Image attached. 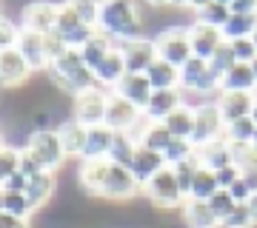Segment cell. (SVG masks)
<instances>
[{"mask_svg":"<svg viewBox=\"0 0 257 228\" xmlns=\"http://www.w3.org/2000/svg\"><path fill=\"white\" fill-rule=\"evenodd\" d=\"M106 171H109V160H80V185L86 194L92 197H100L103 180H106Z\"/></svg>","mask_w":257,"mask_h":228,"instance_id":"cell-26","label":"cell"},{"mask_svg":"<svg viewBox=\"0 0 257 228\" xmlns=\"http://www.w3.org/2000/svg\"><path fill=\"white\" fill-rule=\"evenodd\" d=\"M143 197H146L155 208H163V211H175V208L180 211L186 205V197H183V191H180V185H177L175 168H169V165L143 185Z\"/></svg>","mask_w":257,"mask_h":228,"instance_id":"cell-6","label":"cell"},{"mask_svg":"<svg viewBox=\"0 0 257 228\" xmlns=\"http://www.w3.org/2000/svg\"><path fill=\"white\" fill-rule=\"evenodd\" d=\"M43 46H46V57H49V63H55L57 57H63L66 52H72L69 46H66V40L57 32H49V35H43Z\"/></svg>","mask_w":257,"mask_h":228,"instance_id":"cell-47","label":"cell"},{"mask_svg":"<svg viewBox=\"0 0 257 228\" xmlns=\"http://www.w3.org/2000/svg\"><path fill=\"white\" fill-rule=\"evenodd\" d=\"M57 12H60V3H29L23 9L20 29H29V32H37V35H49L57 26Z\"/></svg>","mask_w":257,"mask_h":228,"instance_id":"cell-14","label":"cell"},{"mask_svg":"<svg viewBox=\"0 0 257 228\" xmlns=\"http://www.w3.org/2000/svg\"><path fill=\"white\" fill-rule=\"evenodd\" d=\"M251 40H254V46H257V32H254V35H251Z\"/></svg>","mask_w":257,"mask_h":228,"instance_id":"cell-55","label":"cell"},{"mask_svg":"<svg viewBox=\"0 0 257 228\" xmlns=\"http://www.w3.org/2000/svg\"><path fill=\"white\" fill-rule=\"evenodd\" d=\"M120 55L126 60L128 74H146L149 66L157 60V49H155V40L143 35L138 40H128V43L120 46Z\"/></svg>","mask_w":257,"mask_h":228,"instance_id":"cell-13","label":"cell"},{"mask_svg":"<svg viewBox=\"0 0 257 228\" xmlns=\"http://www.w3.org/2000/svg\"><path fill=\"white\" fill-rule=\"evenodd\" d=\"M146 77H149V83H152V89H155V91L180 89V69L163 63V60H155V63L149 66Z\"/></svg>","mask_w":257,"mask_h":228,"instance_id":"cell-30","label":"cell"},{"mask_svg":"<svg viewBox=\"0 0 257 228\" xmlns=\"http://www.w3.org/2000/svg\"><path fill=\"white\" fill-rule=\"evenodd\" d=\"M223 91H251L257 94V77L248 63H237L226 77H223Z\"/></svg>","mask_w":257,"mask_h":228,"instance_id":"cell-31","label":"cell"},{"mask_svg":"<svg viewBox=\"0 0 257 228\" xmlns=\"http://www.w3.org/2000/svg\"><path fill=\"white\" fill-rule=\"evenodd\" d=\"M254 146H257V134H254Z\"/></svg>","mask_w":257,"mask_h":228,"instance_id":"cell-57","label":"cell"},{"mask_svg":"<svg viewBox=\"0 0 257 228\" xmlns=\"http://www.w3.org/2000/svg\"><path fill=\"white\" fill-rule=\"evenodd\" d=\"M189 43H192V55L197 60L209 63L211 57H214V52L226 43V37H223V29L200 23V20H192L189 23Z\"/></svg>","mask_w":257,"mask_h":228,"instance_id":"cell-11","label":"cell"},{"mask_svg":"<svg viewBox=\"0 0 257 228\" xmlns=\"http://www.w3.org/2000/svg\"><path fill=\"white\" fill-rule=\"evenodd\" d=\"M23 151L40 165V171H52L55 174L57 168L66 163L63 146H60V140H57L55 128H49V131H32L29 140H26V146H23Z\"/></svg>","mask_w":257,"mask_h":228,"instance_id":"cell-5","label":"cell"},{"mask_svg":"<svg viewBox=\"0 0 257 228\" xmlns=\"http://www.w3.org/2000/svg\"><path fill=\"white\" fill-rule=\"evenodd\" d=\"M46 80L55 86L57 91H63L69 97H77L83 91L97 89L94 72L86 66V60L80 57V52H66L63 57H57L55 63H49L46 69Z\"/></svg>","mask_w":257,"mask_h":228,"instance_id":"cell-2","label":"cell"},{"mask_svg":"<svg viewBox=\"0 0 257 228\" xmlns=\"http://www.w3.org/2000/svg\"><path fill=\"white\" fill-rule=\"evenodd\" d=\"M180 106H186V94L180 89H169V91H155L152 100H149L143 117L149 123H163L169 114H175Z\"/></svg>","mask_w":257,"mask_h":228,"instance_id":"cell-18","label":"cell"},{"mask_svg":"<svg viewBox=\"0 0 257 228\" xmlns=\"http://www.w3.org/2000/svg\"><path fill=\"white\" fill-rule=\"evenodd\" d=\"M172 140H175V137L169 134V128H166L163 123H149L146 131H143V137H140V146L149 148V151L163 154L166 148L172 146Z\"/></svg>","mask_w":257,"mask_h":228,"instance_id":"cell-36","label":"cell"},{"mask_svg":"<svg viewBox=\"0 0 257 228\" xmlns=\"http://www.w3.org/2000/svg\"><path fill=\"white\" fill-rule=\"evenodd\" d=\"M111 49H114V46H111V40H109L106 35H100V32H97V35H94L92 40H89V43L80 49V57L86 60V66L94 72V69H97V66L106 60V57H109Z\"/></svg>","mask_w":257,"mask_h":228,"instance_id":"cell-35","label":"cell"},{"mask_svg":"<svg viewBox=\"0 0 257 228\" xmlns=\"http://www.w3.org/2000/svg\"><path fill=\"white\" fill-rule=\"evenodd\" d=\"M220 191V182H217V174L209 171V168H197L194 174V182H192V194H189V200H197V202H209L214 194Z\"/></svg>","mask_w":257,"mask_h":228,"instance_id":"cell-32","label":"cell"},{"mask_svg":"<svg viewBox=\"0 0 257 228\" xmlns=\"http://www.w3.org/2000/svg\"><path fill=\"white\" fill-rule=\"evenodd\" d=\"M138 140L132 134H126V131H114V143H111V151H109V163H117V165H132V160H135V154H138Z\"/></svg>","mask_w":257,"mask_h":228,"instance_id":"cell-34","label":"cell"},{"mask_svg":"<svg viewBox=\"0 0 257 228\" xmlns=\"http://www.w3.org/2000/svg\"><path fill=\"white\" fill-rule=\"evenodd\" d=\"M223 228H257L254 217H251V208H248V202L237 205V208L231 211L229 217L223 219Z\"/></svg>","mask_w":257,"mask_h":228,"instance_id":"cell-46","label":"cell"},{"mask_svg":"<svg viewBox=\"0 0 257 228\" xmlns=\"http://www.w3.org/2000/svg\"><path fill=\"white\" fill-rule=\"evenodd\" d=\"M209 205H211V211L217 214V219H220V222L229 217L234 208H237V202L231 200V194H229V191H217V194H214V197L209 200Z\"/></svg>","mask_w":257,"mask_h":228,"instance_id":"cell-48","label":"cell"},{"mask_svg":"<svg viewBox=\"0 0 257 228\" xmlns=\"http://www.w3.org/2000/svg\"><path fill=\"white\" fill-rule=\"evenodd\" d=\"M55 32L66 40V46L72 49V52H80L83 46L89 43L94 35H97V29L94 26H86L80 18H77V12H74L72 3H60V12H57V26Z\"/></svg>","mask_w":257,"mask_h":228,"instance_id":"cell-10","label":"cell"},{"mask_svg":"<svg viewBox=\"0 0 257 228\" xmlns=\"http://www.w3.org/2000/svg\"><path fill=\"white\" fill-rule=\"evenodd\" d=\"M126 74H128V69H126L123 55H120V49H111L109 57H106L97 69H94V80H97V86H100V89L114 91V89H117V83L123 80Z\"/></svg>","mask_w":257,"mask_h":228,"instance_id":"cell-21","label":"cell"},{"mask_svg":"<svg viewBox=\"0 0 257 228\" xmlns=\"http://www.w3.org/2000/svg\"><path fill=\"white\" fill-rule=\"evenodd\" d=\"M55 185H57L55 174H52V171H40V174H35V177L29 180L26 197L32 200V205H35V208H43V205L55 197Z\"/></svg>","mask_w":257,"mask_h":228,"instance_id":"cell-28","label":"cell"},{"mask_svg":"<svg viewBox=\"0 0 257 228\" xmlns=\"http://www.w3.org/2000/svg\"><path fill=\"white\" fill-rule=\"evenodd\" d=\"M15 52L26 60L32 72H46V69H49V57H46V46H43V35L29 32V29H20V37H18Z\"/></svg>","mask_w":257,"mask_h":228,"instance_id":"cell-15","label":"cell"},{"mask_svg":"<svg viewBox=\"0 0 257 228\" xmlns=\"http://www.w3.org/2000/svg\"><path fill=\"white\" fill-rule=\"evenodd\" d=\"M231 49H234V57H237V63H254L257 60V46L251 37H246V40H234L231 43Z\"/></svg>","mask_w":257,"mask_h":228,"instance_id":"cell-49","label":"cell"},{"mask_svg":"<svg viewBox=\"0 0 257 228\" xmlns=\"http://www.w3.org/2000/svg\"><path fill=\"white\" fill-rule=\"evenodd\" d=\"M197 168H200V163H197V157H192V160H186V163L175 165L177 185H180V191H183V197H186V200H189V194H192V182H194V174H197Z\"/></svg>","mask_w":257,"mask_h":228,"instance_id":"cell-43","label":"cell"},{"mask_svg":"<svg viewBox=\"0 0 257 228\" xmlns=\"http://www.w3.org/2000/svg\"><path fill=\"white\" fill-rule=\"evenodd\" d=\"M257 32V15H231L229 23L223 26V37L226 43H234V40H246Z\"/></svg>","mask_w":257,"mask_h":228,"instance_id":"cell-33","label":"cell"},{"mask_svg":"<svg viewBox=\"0 0 257 228\" xmlns=\"http://www.w3.org/2000/svg\"><path fill=\"white\" fill-rule=\"evenodd\" d=\"M194 157H197V163H200L203 168H209V171H214V174L223 171V168H229V165H234V160H231V146L226 143V137L197 148Z\"/></svg>","mask_w":257,"mask_h":228,"instance_id":"cell-22","label":"cell"},{"mask_svg":"<svg viewBox=\"0 0 257 228\" xmlns=\"http://www.w3.org/2000/svg\"><path fill=\"white\" fill-rule=\"evenodd\" d=\"M18 37H20V26L15 20L0 15V55H3V52H12V49L18 46Z\"/></svg>","mask_w":257,"mask_h":228,"instance_id":"cell-44","label":"cell"},{"mask_svg":"<svg viewBox=\"0 0 257 228\" xmlns=\"http://www.w3.org/2000/svg\"><path fill=\"white\" fill-rule=\"evenodd\" d=\"M189 9H194V20L209 23V26L223 29L231 18V9L226 0H206V3H189Z\"/></svg>","mask_w":257,"mask_h":228,"instance_id":"cell-27","label":"cell"},{"mask_svg":"<svg viewBox=\"0 0 257 228\" xmlns=\"http://www.w3.org/2000/svg\"><path fill=\"white\" fill-rule=\"evenodd\" d=\"M231 160L240 171H257V146L246 143V146H231Z\"/></svg>","mask_w":257,"mask_h":228,"instance_id":"cell-42","label":"cell"},{"mask_svg":"<svg viewBox=\"0 0 257 228\" xmlns=\"http://www.w3.org/2000/svg\"><path fill=\"white\" fill-rule=\"evenodd\" d=\"M140 120H143V111L138 109V106H132L128 100H123L120 94H114V91H109V106H106V123L103 126L111 128V131H132V128L138 126Z\"/></svg>","mask_w":257,"mask_h":228,"instance_id":"cell-12","label":"cell"},{"mask_svg":"<svg viewBox=\"0 0 257 228\" xmlns=\"http://www.w3.org/2000/svg\"><path fill=\"white\" fill-rule=\"evenodd\" d=\"M163 126L169 128V134L175 137V140H192L194 134V106H180L175 114H169L163 120Z\"/></svg>","mask_w":257,"mask_h":228,"instance_id":"cell-29","label":"cell"},{"mask_svg":"<svg viewBox=\"0 0 257 228\" xmlns=\"http://www.w3.org/2000/svg\"><path fill=\"white\" fill-rule=\"evenodd\" d=\"M0 146H3V134H0Z\"/></svg>","mask_w":257,"mask_h":228,"instance_id":"cell-56","label":"cell"},{"mask_svg":"<svg viewBox=\"0 0 257 228\" xmlns=\"http://www.w3.org/2000/svg\"><path fill=\"white\" fill-rule=\"evenodd\" d=\"M254 134H257V123L251 117H243L237 123H229L223 137H226L229 146H246V143H254Z\"/></svg>","mask_w":257,"mask_h":228,"instance_id":"cell-37","label":"cell"},{"mask_svg":"<svg viewBox=\"0 0 257 228\" xmlns=\"http://www.w3.org/2000/svg\"><path fill=\"white\" fill-rule=\"evenodd\" d=\"M20 174H26L29 180H32L35 174H40V165H37L35 160H32V157L23 151V148H20Z\"/></svg>","mask_w":257,"mask_h":228,"instance_id":"cell-51","label":"cell"},{"mask_svg":"<svg viewBox=\"0 0 257 228\" xmlns=\"http://www.w3.org/2000/svg\"><path fill=\"white\" fill-rule=\"evenodd\" d=\"M155 49H157V60L183 69L192 60V43H189V26H169L163 32H157L155 37Z\"/></svg>","mask_w":257,"mask_h":228,"instance_id":"cell-4","label":"cell"},{"mask_svg":"<svg viewBox=\"0 0 257 228\" xmlns=\"http://www.w3.org/2000/svg\"><path fill=\"white\" fill-rule=\"evenodd\" d=\"M251 69H254V77H257V60H254V63H251Z\"/></svg>","mask_w":257,"mask_h":228,"instance_id":"cell-54","label":"cell"},{"mask_svg":"<svg viewBox=\"0 0 257 228\" xmlns=\"http://www.w3.org/2000/svg\"><path fill=\"white\" fill-rule=\"evenodd\" d=\"M194 151H197V148H194L192 140H172V146L163 151V160H166V165H169V168H175V165L186 163V160H192Z\"/></svg>","mask_w":257,"mask_h":228,"instance_id":"cell-38","label":"cell"},{"mask_svg":"<svg viewBox=\"0 0 257 228\" xmlns=\"http://www.w3.org/2000/svg\"><path fill=\"white\" fill-rule=\"evenodd\" d=\"M32 74L35 72L29 69V63L15 52V49L0 55V89H20Z\"/></svg>","mask_w":257,"mask_h":228,"instance_id":"cell-19","label":"cell"},{"mask_svg":"<svg viewBox=\"0 0 257 228\" xmlns=\"http://www.w3.org/2000/svg\"><path fill=\"white\" fill-rule=\"evenodd\" d=\"M18 171H20V148L3 143V146H0V185Z\"/></svg>","mask_w":257,"mask_h":228,"instance_id":"cell-40","label":"cell"},{"mask_svg":"<svg viewBox=\"0 0 257 228\" xmlns=\"http://www.w3.org/2000/svg\"><path fill=\"white\" fill-rule=\"evenodd\" d=\"M97 32L109 37L114 49H120L128 40H138V37H143L140 9L135 3H126V0H106L100 6Z\"/></svg>","mask_w":257,"mask_h":228,"instance_id":"cell-1","label":"cell"},{"mask_svg":"<svg viewBox=\"0 0 257 228\" xmlns=\"http://www.w3.org/2000/svg\"><path fill=\"white\" fill-rule=\"evenodd\" d=\"M55 131H57V140H60V146H63V154H66V160L69 157H77L80 160L83 157V148H86V137H89V128L86 126H80L74 117H66V120H60L55 126Z\"/></svg>","mask_w":257,"mask_h":228,"instance_id":"cell-17","label":"cell"},{"mask_svg":"<svg viewBox=\"0 0 257 228\" xmlns=\"http://www.w3.org/2000/svg\"><path fill=\"white\" fill-rule=\"evenodd\" d=\"M211 66V72L214 74H220V77H226V74L237 66V57H234V49H231V43H223L217 52H214V57L209 60Z\"/></svg>","mask_w":257,"mask_h":228,"instance_id":"cell-41","label":"cell"},{"mask_svg":"<svg viewBox=\"0 0 257 228\" xmlns=\"http://www.w3.org/2000/svg\"><path fill=\"white\" fill-rule=\"evenodd\" d=\"M217 109H220L226 126L229 123H237L243 117H251V106H254V94L251 91H220L217 97Z\"/></svg>","mask_w":257,"mask_h":228,"instance_id":"cell-16","label":"cell"},{"mask_svg":"<svg viewBox=\"0 0 257 228\" xmlns=\"http://www.w3.org/2000/svg\"><path fill=\"white\" fill-rule=\"evenodd\" d=\"M106 106H109V91L97 86V89L83 91L72 100V117L86 128L103 126L106 123Z\"/></svg>","mask_w":257,"mask_h":228,"instance_id":"cell-9","label":"cell"},{"mask_svg":"<svg viewBox=\"0 0 257 228\" xmlns=\"http://www.w3.org/2000/svg\"><path fill=\"white\" fill-rule=\"evenodd\" d=\"M0 228H32V225H29V219L12 217L6 211H0Z\"/></svg>","mask_w":257,"mask_h":228,"instance_id":"cell-52","label":"cell"},{"mask_svg":"<svg viewBox=\"0 0 257 228\" xmlns=\"http://www.w3.org/2000/svg\"><path fill=\"white\" fill-rule=\"evenodd\" d=\"M180 217L189 228H223V222L217 219V214L211 211L209 202L186 200V205L180 208Z\"/></svg>","mask_w":257,"mask_h":228,"instance_id":"cell-24","label":"cell"},{"mask_svg":"<svg viewBox=\"0 0 257 228\" xmlns=\"http://www.w3.org/2000/svg\"><path fill=\"white\" fill-rule=\"evenodd\" d=\"M0 15H3V12H0Z\"/></svg>","mask_w":257,"mask_h":228,"instance_id":"cell-58","label":"cell"},{"mask_svg":"<svg viewBox=\"0 0 257 228\" xmlns=\"http://www.w3.org/2000/svg\"><path fill=\"white\" fill-rule=\"evenodd\" d=\"M72 6H74V12H77V18H80L86 26H94V29H97V20H100V6H103V3H97V0H74Z\"/></svg>","mask_w":257,"mask_h":228,"instance_id":"cell-45","label":"cell"},{"mask_svg":"<svg viewBox=\"0 0 257 228\" xmlns=\"http://www.w3.org/2000/svg\"><path fill=\"white\" fill-rule=\"evenodd\" d=\"M111 143H114V131L106 126H94L89 128V137H86V148H83L80 160H109Z\"/></svg>","mask_w":257,"mask_h":228,"instance_id":"cell-25","label":"cell"},{"mask_svg":"<svg viewBox=\"0 0 257 228\" xmlns=\"http://www.w3.org/2000/svg\"><path fill=\"white\" fill-rule=\"evenodd\" d=\"M128 168H132L135 180H138V182H140V188H143V185H146V182L152 180L155 174H160V171L166 168V160H163V154H157V151H149V148L140 146Z\"/></svg>","mask_w":257,"mask_h":228,"instance_id":"cell-23","label":"cell"},{"mask_svg":"<svg viewBox=\"0 0 257 228\" xmlns=\"http://www.w3.org/2000/svg\"><path fill=\"white\" fill-rule=\"evenodd\" d=\"M251 120L257 123V94H254V106H251Z\"/></svg>","mask_w":257,"mask_h":228,"instance_id":"cell-53","label":"cell"},{"mask_svg":"<svg viewBox=\"0 0 257 228\" xmlns=\"http://www.w3.org/2000/svg\"><path fill=\"white\" fill-rule=\"evenodd\" d=\"M243 177V171H240L237 165H229V168H223V171H217V182H220V191H229L231 185Z\"/></svg>","mask_w":257,"mask_h":228,"instance_id":"cell-50","label":"cell"},{"mask_svg":"<svg viewBox=\"0 0 257 228\" xmlns=\"http://www.w3.org/2000/svg\"><path fill=\"white\" fill-rule=\"evenodd\" d=\"M223 134H226V120H223L217 103L214 100L197 103L194 106V134H192L194 148H203L214 143V140H223Z\"/></svg>","mask_w":257,"mask_h":228,"instance_id":"cell-7","label":"cell"},{"mask_svg":"<svg viewBox=\"0 0 257 228\" xmlns=\"http://www.w3.org/2000/svg\"><path fill=\"white\" fill-rule=\"evenodd\" d=\"M138 194H143L140 182L135 180L132 168L117 163H109V171H106V180H103L100 188V200L106 202H132Z\"/></svg>","mask_w":257,"mask_h":228,"instance_id":"cell-8","label":"cell"},{"mask_svg":"<svg viewBox=\"0 0 257 228\" xmlns=\"http://www.w3.org/2000/svg\"><path fill=\"white\" fill-rule=\"evenodd\" d=\"M114 94H120V97L128 100L132 106H138L140 111H146V106H149V100H152L155 89H152V83H149L146 74H126V77L117 83Z\"/></svg>","mask_w":257,"mask_h":228,"instance_id":"cell-20","label":"cell"},{"mask_svg":"<svg viewBox=\"0 0 257 228\" xmlns=\"http://www.w3.org/2000/svg\"><path fill=\"white\" fill-rule=\"evenodd\" d=\"M3 211H6V214H12V217L29 219L37 208L32 205V200H29L26 194H6V191H3Z\"/></svg>","mask_w":257,"mask_h":228,"instance_id":"cell-39","label":"cell"},{"mask_svg":"<svg viewBox=\"0 0 257 228\" xmlns=\"http://www.w3.org/2000/svg\"><path fill=\"white\" fill-rule=\"evenodd\" d=\"M180 91L183 94H197V97H203V103L211 100V97L217 100L223 91V77L211 72V66L206 60L192 57L180 69Z\"/></svg>","mask_w":257,"mask_h":228,"instance_id":"cell-3","label":"cell"}]
</instances>
